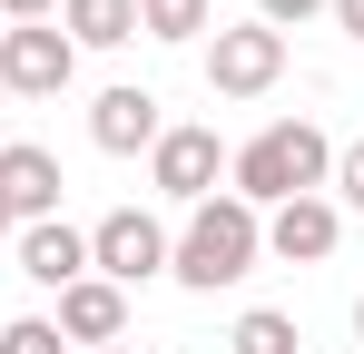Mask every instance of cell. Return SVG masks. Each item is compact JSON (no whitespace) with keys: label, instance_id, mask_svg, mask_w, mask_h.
<instances>
[{"label":"cell","instance_id":"1","mask_svg":"<svg viewBox=\"0 0 364 354\" xmlns=\"http://www.w3.org/2000/svg\"><path fill=\"white\" fill-rule=\"evenodd\" d=\"M227 197H246L256 217L266 207H286V197H325V177H335V138L315 128V118H276V128H256L237 158H227Z\"/></svg>","mask_w":364,"mask_h":354},{"label":"cell","instance_id":"2","mask_svg":"<svg viewBox=\"0 0 364 354\" xmlns=\"http://www.w3.org/2000/svg\"><path fill=\"white\" fill-rule=\"evenodd\" d=\"M256 256H266V217L246 197H207V207H187L178 246H168V276L197 286V295H217L237 276H256Z\"/></svg>","mask_w":364,"mask_h":354},{"label":"cell","instance_id":"3","mask_svg":"<svg viewBox=\"0 0 364 354\" xmlns=\"http://www.w3.org/2000/svg\"><path fill=\"white\" fill-rule=\"evenodd\" d=\"M168 246H178V236L158 227V217H148V207H109V217H99V227H89V276H109V286H148V276H168Z\"/></svg>","mask_w":364,"mask_h":354},{"label":"cell","instance_id":"4","mask_svg":"<svg viewBox=\"0 0 364 354\" xmlns=\"http://www.w3.org/2000/svg\"><path fill=\"white\" fill-rule=\"evenodd\" d=\"M79 79V50H69L60 20H20L0 30V99H60Z\"/></svg>","mask_w":364,"mask_h":354},{"label":"cell","instance_id":"5","mask_svg":"<svg viewBox=\"0 0 364 354\" xmlns=\"http://www.w3.org/2000/svg\"><path fill=\"white\" fill-rule=\"evenodd\" d=\"M286 79V40L266 20H237V30H207V89L217 99H266Z\"/></svg>","mask_w":364,"mask_h":354},{"label":"cell","instance_id":"6","mask_svg":"<svg viewBox=\"0 0 364 354\" xmlns=\"http://www.w3.org/2000/svg\"><path fill=\"white\" fill-rule=\"evenodd\" d=\"M217 177H227L217 128H168V138L148 148V187H158V197H178V207H207V197H217Z\"/></svg>","mask_w":364,"mask_h":354},{"label":"cell","instance_id":"7","mask_svg":"<svg viewBox=\"0 0 364 354\" xmlns=\"http://www.w3.org/2000/svg\"><path fill=\"white\" fill-rule=\"evenodd\" d=\"M89 138H99L109 158H138V148H158V138H168V118H158V89H138V79L99 89V99H89Z\"/></svg>","mask_w":364,"mask_h":354},{"label":"cell","instance_id":"8","mask_svg":"<svg viewBox=\"0 0 364 354\" xmlns=\"http://www.w3.org/2000/svg\"><path fill=\"white\" fill-rule=\"evenodd\" d=\"M335 236H345L335 197H286V207H266V256H286V266H325Z\"/></svg>","mask_w":364,"mask_h":354},{"label":"cell","instance_id":"9","mask_svg":"<svg viewBox=\"0 0 364 354\" xmlns=\"http://www.w3.org/2000/svg\"><path fill=\"white\" fill-rule=\"evenodd\" d=\"M60 158H50V148H30V138H20V148H0V207H10V227H40V217H60Z\"/></svg>","mask_w":364,"mask_h":354},{"label":"cell","instance_id":"10","mask_svg":"<svg viewBox=\"0 0 364 354\" xmlns=\"http://www.w3.org/2000/svg\"><path fill=\"white\" fill-rule=\"evenodd\" d=\"M50 325H60V345H119L128 335V295L109 286V276H79V286H60V315H50Z\"/></svg>","mask_w":364,"mask_h":354},{"label":"cell","instance_id":"11","mask_svg":"<svg viewBox=\"0 0 364 354\" xmlns=\"http://www.w3.org/2000/svg\"><path fill=\"white\" fill-rule=\"evenodd\" d=\"M20 276L30 286H79L89 276V227H69V217H40V227H20Z\"/></svg>","mask_w":364,"mask_h":354},{"label":"cell","instance_id":"12","mask_svg":"<svg viewBox=\"0 0 364 354\" xmlns=\"http://www.w3.org/2000/svg\"><path fill=\"white\" fill-rule=\"evenodd\" d=\"M69 50H128L138 40V0H60Z\"/></svg>","mask_w":364,"mask_h":354},{"label":"cell","instance_id":"13","mask_svg":"<svg viewBox=\"0 0 364 354\" xmlns=\"http://www.w3.org/2000/svg\"><path fill=\"white\" fill-rule=\"evenodd\" d=\"M296 315H276V305H246L237 315V335H227V354H296Z\"/></svg>","mask_w":364,"mask_h":354},{"label":"cell","instance_id":"14","mask_svg":"<svg viewBox=\"0 0 364 354\" xmlns=\"http://www.w3.org/2000/svg\"><path fill=\"white\" fill-rule=\"evenodd\" d=\"M207 20H217V0H138L148 40H207Z\"/></svg>","mask_w":364,"mask_h":354},{"label":"cell","instance_id":"15","mask_svg":"<svg viewBox=\"0 0 364 354\" xmlns=\"http://www.w3.org/2000/svg\"><path fill=\"white\" fill-rule=\"evenodd\" d=\"M0 354H69V345L50 315H20V325H0Z\"/></svg>","mask_w":364,"mask_h":354},{"label":"cell","instance_id":"16","mask_svg":"<svg viewBox=\"0 0 364 354\" xmlns=\"http://www.w3.org/2000/svg\"><path fill=\"white\" fill-rule=\"evenodd\" d=\"M325 187H335L345 207H364V138H355V148H335V177H325Z\"/></svg>","mask_w":364,"mask_h":354},{"label":"cell","instance_id":"17","mask_svg":"<svg viewBox=\"0 0 364 354\" xmlns=\"http://www.w3.org/2000/svg\"><path fill=\"white\" fill-rule=\"evenodd\" d=\"M315 10H325V0H256V20H266V30H276V40H286V30H296V20H315Z\"/></svg>","mask_w":364,"mask_h":354},{"label":"cell","instance_id":"18","mask_svg":"<svg viewBox=\"0 0 364 354\" xmlns=\"http://www.w3.org/2000/svg\"><path fill=\"white\" fill-rule=\"evenodd\" d=\"M20 20H60V0H0V30H20Z\"/></svg>","mask_w":364,"mask_h":354},{"label":"cell","instance_id":"19","mask_svg":"<svg viewBox=\"0 0 364 354\" xmlns=\"http://www.w3.org/2000/svg\"><path fill=\"white\" fill-rule=\"evenodd\" d=\"M325 10H335V30H345V40H364V0H325Z\"/></svg>","mask_w":364,"mask_h":354},{"label":"cell","instance_id":"20","mask_svg":"<svg viewBox=\"0 0 364 354\" xmlns=\"http://www.w3.org/2000/svg\"><path fill=\"white\" fill-rule=\"evenodd\" d=\"M0 236H10V207H0Z\"/></svg>","mask_w":364,"mask_h":354},{"label":"cell","instance_id":"21","mask_svg":"<svg viewBox=\"0 0 364 354\" xmlns=\"http://www.w3.org/2000/svg\"><path fill=\"white\" fill-rule=\"evenodd\" d=\"M355 335H364V305H355Z\"/></svg>","mask_w":364,"mask_h":354},{"label":"cell","instance_id":"22","mask_svg":"<svg viewBox=\"0 0 364 354\" xmlns=\"http://www.w3.org/2000/svg\"><path fill=\"white\" fill-rule=\"evenodd\" d=\"M99 354H128V345H99Z\"/></svg>","mask_w":364,"mask_h":354}]
</instances>
